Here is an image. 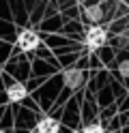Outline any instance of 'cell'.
<instances>
[{"instance_id": "obj_4", "label": "cell", "mask_w": 129, "mask_h": 133, "mask_svg": "<svg viewBox=\"0 0 129 133\" xmlns=\"http://www.w3.org/2000/svg\"><path fill=\"white\" fill-rule=\"evenodd\" d=\"M34 131L37 133H60V122L56 118H52V116H43V118H39Z\"/></svg>"}, {"instance_id": "obj_9", "label": "cell", "mask_w": 129, "mask_h": 133, "mask_svg": "<svg viewBox=\"0 0 129 133\" xmlns=\"http://www.w3.org/2000/svg\"><path fill=\"white\" fill-rule=\"evenodd\" d=\"M0 133H7V131H4V129H0Z\"/></svg>"}, {"instance_id": "obj_7", "label": "cell", "mask_w": 129, "mask_h": 133, "mask_svg": "<svg viewBox=\"0 0 129 133\" xmlns=\"http://www.w3.org/2000/svg\"><path fill=\"white\" fill-rule=\"evenodd\" d=\"M82 133H106V129H103L101 122H90L82 129Z\"/></svg>"}, {"instance_id": "obj_6", "label": "cell", "mask_w": 129, "mask_h": 133, "mask_svg": "<svg viewBox=\"0 0 129 133\" xmlns=\"http://www.w3.org/2000/svg\"><path fill=\"white\" fill-rule=\"evenodd\" d=\"M65 82H67L69 86H77V84L82 82V73H80V71H75V69L67 71V73H65Z\"/></svg>"}, {"instance_id": "obj_8", "label": "cell", "mask_w": 129, "mask_h": 133, "mask_svg": "<svg viewBox=\"0 0 129 133\" xmlns=\"http://www.w3.org/2000/svg\"><path fill=\"white\" fill-rule=\"evenodd\" d=\"M120 71H123V75L127 77V75H129V62H123V64H120Z\"/></svg>"}, {"instance_id": "obj_3", "label": "cell", "mask_w": 129, "mask_h": 133, "mask_svg": "<svg viewBox=\"0 0 129 133\" xmlns=\"http://www.w3.org/2000/svg\"><path fill=\"white\" fill-rule=\"evenodd\" d=\"M26 95H28V88H26L22 82H13L11 86H7V99L11 103H20L26 99Z\"/></svg>"}, {"instance_id": "obj_1", "label": "cell", "mask_w": 129, "mask_h": 133, "mask_svg": "<svg viewBox=\"0 0 129 133\" xmlns=\"http://www.w3.org/2000/svg\"><path fill=\"white\" fill-rule=\"evenodd\" d=\"M84 43L86 47L90 49V52H95V49H99L108 43V32L103 26H99V24H93V26L86 30V37H84Z\"/></svg>"}, {"instance_id": "obj_2", "label": "cell", "mask_w": 129, "mask_h": 133, "mask_svg": "<svg viewBox=\"0 0 129 133\" xmlns=\"http://www.w3.org/2000/svg\"><path fill=\"white\" fill-rule=\"evenodd\" d=\"M17 49L20 52H34L39 45H41V37L37 35L34 30H30V28H26V30H20V35H17Z\"/></svg>"}, {"instance_id": "obj_5", "label": "cell", "mask_w": 129, "mask_h": 133, "mask_svg": "<svg viewBox=\"0 0 129 133\" xmlns=\"http://www.w3.org/2000/svg\"><path fill=\"white\" fill-rule=\"evenodd\" d=\"M84 15H86V19H88V22L97 24V22L103 17V11H101V6H97V4H90V6H86Z\"/></svg>"}]
</instances>
